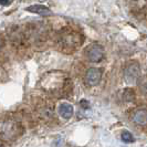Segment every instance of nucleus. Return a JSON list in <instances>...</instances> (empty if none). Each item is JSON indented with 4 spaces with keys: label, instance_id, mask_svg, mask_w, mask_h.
Listing matches in <instances>:
<instances>
[{
    "label": "nucleus",
    "instance_id": "7ed1b4c3",
    "mask_svg": "<svg viewBox=\"0 0 147 147\" xmlns=\"http://www.w3.org/2000/svg\"><path fill=\"white\" fill-rule=\"evenodd\" d=\"M104 57V49L100 44L92 45L88 51V58L91 62H100Z\"/></svg>",
    "mask_w": 147,
    "mask_h": 147
},
{
    "label": "nucleus",
    "instance_id": "39448f33",
    "mask_svg": "<svg viewBox=\"0 0 147 147\" xmlns=\"http://www.w3.org/2000/svg\"><path fill=\"white\" fill-rule=\"evenodd\" d=\"M17 132H18V126L16 125L13 122H7L5 124H2V128H1V134L2 137H7V138H11L17 136Z\"/></svg>",
    "mask_w": 147,
    "mask_h": 147
},
{
    "label": "nucleus",
    "instance_id": "9b49d317",
    "mask_svg": "<svg viewBox=\"0 0 147 147\" xmlns=\"http://www.w3.org/2000/svg\"><path fill=\"white\" fill-rule=\"evenodd\" d=\"M42 1H45V0H42Z\"/></svg>",
    "mask_w": 147,
    "mask_h": 147
},
{
    "label": "nucleus",
    "instance_id": "0eeeda50",
    "mask_svg": "<svg viewBox=\"0 0 147 147\" xmlns=\"http://www.w3.org/2000/svg\"><path fill=\"white\" fill-rule=\"evenodd\" d=\"M73 106L71 104H67V103H63L60 105L59 107V114L62 116L63 118L65 119H69V118L72 117L73 115Z\"/></svg>",
    "mask_w": 147,
    "mask_h": 147
},
{
    "label": "nucleus",
    "instance_id": "6e6552de",
    "mask_svg": "<svg viewBox=\"0 0 147 147\" xmlns=\"http://www.w3.org/2000/svg\"><path fill=\"white\" fill-rule=\"evenodd\" d=\"M27 10L30 12H33V13H37L40 16H48L51 13V11L49 10V8L44 7L42 5H34V6H30L27 8Z\"/></svg>",
    "mask_w": 147,
    "mask_h": 147
},
{
    "label": "nucleus",
    "instance_id": "20e7f679",
    "mask_svg": "<svg viewBox=\"0 0 147 147\" xmlns=\"http://www.w3.org/2000/svg\"><path fill=\"white\" fill-rule=\"evenodd\" d=\"M102 79V71L100 69H90L86 73V82L88 85L94 86L97 85Z\"/></svg>",
    "mask_w": 147,
    "mask_h": 147
},
{
    "label": "nucleus",
    "instance_id": "1a4fd4ad",
    "mask_svg": "<svg viewBox=\"0 0 147 147\" xmlns=\"http://www.w3.org/2000/svg\"><path fill=\"white\" fill-rule=\"evenodd\" d=\"M122 140L125 143H132L134 142V136L129 132H124L122 134Z\"/></svg>",
    "mask_w": 147,
    "mask_h": 147
},
{
    "label": "nucleus",
    "instance_id": "423d86ee",
    "mask_svg": "<svg viewBox=\"0 0 147 147\" xmlns=\"http://www.w3.org/2000/svg\"><path fill=\"white\" fill-rule=\"evenodd\" d=\"M133 122L137 125L144 126L147 125V110L146 109H140L137 110L133 115Z\"/></svg>",
    "mask_w": 147,
    "mask_h": 147
},
{
    "label": "nucleus",
    "instance_id": "9d476101",
    "mask_svg": "<svg viewBox=\"0 0 147 147\" xmlns=\"http://www.w3.org/2000/svg\"><path fill=\"white\" fill-rule=\"evenodd\" d=\"M0 2H1L2 6H8V5H10L12 2V0H0Z\"/></svg>",
    "mask_w": 147,
    "mask_h": 147
},
{
    "label": "nucleus",
    "instance_id": "f03ea898",
    "mask_svg": "<svg viewBox=\"0 0 147 147\" xmlns=\"http://www.w3.org/2000/svg\"><path fill=\"white\" fill-rule=\"evenodd\" d=\"M61 44L63 48L69 49L70 51L73 50L75 48L80 47V40H79V34L78 33H66L63 37L61 38Z\"/></svg>",
    "mask_w": 147,
    "mask_h": 147
},
{
    "label": "nucleus",
    "instance_id": "f257e3e1",
    "mask_svg": "<svg viewBox=\"0 0 147 147\" xmlns=\"http://www.w3.org/2000/svg\"><path fill=\"white\" fill-rule=\"evenodd\" d=\"M125 80L128 84H134L136 83L138 78L140 76V66L137 62H132L125 67L124 71Z\"/></svg>",
    "mask_w": 147,
    "mask_h": 147
}]
</instances>
